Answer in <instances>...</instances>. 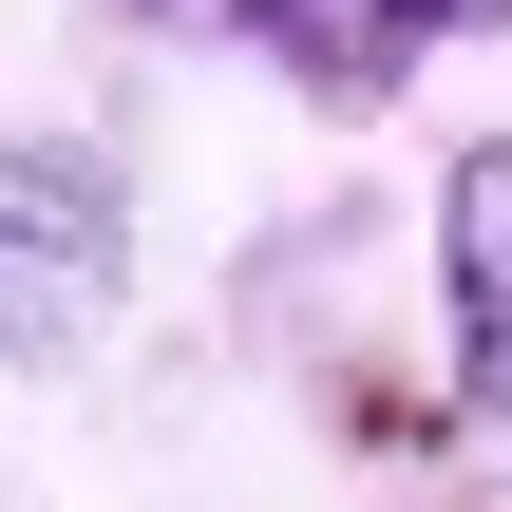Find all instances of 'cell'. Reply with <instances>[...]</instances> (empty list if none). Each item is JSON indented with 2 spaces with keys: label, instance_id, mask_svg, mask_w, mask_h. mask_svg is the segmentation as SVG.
Instances as JSON below:
<instances>
[{
  "label": "cell",
  "instance_id": "3",
  "mask_svg": "<svg viewBox=\"0 0 512 512\" xmlns=\"http://www.w3.org/2000/svg\"><path fill=\"white\" fill-rule=\"evenodd\" d=\"M456 399L475 418H512V133H475L456 152Z\"/></svg>",
  "mask_w": 512,
  "mask_h": 512
},
{
  "label": "cell",
  "instance_id": "1",
  "mask_svg": "<svg viewBox=\"0 0 512 512\" xmlns=\"http://www.w3.org/2000/svg\"><path fill=\"white\" fill-rule=\"evenodd\" d=\"M114 285H133V190H114V152L0 133V361L57 380V361L114 323Z\"/></svg>",
  "mask_w": 512,
  "mask_h": 512
},
{
  "label": "cell",
  "instance_id": "2",
  "mask_svg": "<svg viewBox=\"0 0 512 512\" xmlns=\"http://www.w3.org/2000/svg\"><path fill=\"white\" fill-rule=\"evenodd\" d=\"M152 38H247V57H285L304 95H399L437 38H475L512 0H133Z\"/></svg>",
  "mask_w": 512,
  "mask_h": 512
}]
</instances>
